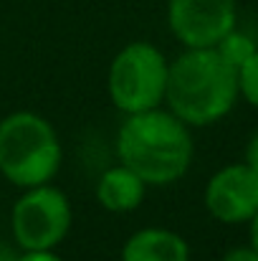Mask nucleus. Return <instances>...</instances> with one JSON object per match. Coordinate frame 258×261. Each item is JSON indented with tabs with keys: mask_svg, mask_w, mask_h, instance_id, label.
Instances as JSON below:
<instances>
[{
	"mask_svg": "<svg viewBox=\"0 0 258 261\" xmlns=\"http://www.w3.org/2000/svg\"><path fill=\"white\" fill-rule=\"evenodd\" d=\"M192 152L195 145L187 124L162 107L127 114L117 135L119 163L147 185L177 182L190 170Z\"/></svg>",
	"mask_w": 258,
	"mask_h": 261,
	"instance_id": "f257e3e1",
	"label": "nucleus"
},
{
	"mask_svg": "<svg viewBox=\"0 0 258 261\" xmlns=\"http://www.w3.org/2000/svg\"><path fill=\"white\" fill-rule=\"evenodd\" d=\"M238 96V71L215 48H185L167 66L165 101L187 127L220 122Z\"/></svg>",
	"mask_w": 258,
	"mask_h": 261,
	"instance_id": "f03ea898",
	"label": "nucleus"
},
{
	"mask_svg": "<svg viewBox=\"0 0 258 261\" xmlns=\"http://www.w3.org/2000/svg\"><path fill=\"white\" fill-rule=\"evenodd\" d=\"M61 168V140L53 124L36 112H13L0 119V175L18 188L53 180Z\"/></svg>",
	"mask_w": 258,
	"mask_h": 261,
	"instance_id": "7ed1b4c3",
	"label": "nucleus"
},
{
	"mask_svg": "<svg viewBox=\"0 0 258 261\" xmlns=\"http://www.w3.org/2000/svg\"><path fill=\"white\" fill-rule=\"evenodd\" d=\"M167 59L147 41L124 46L109 66V99L124 114L162 107L167 87Z\"/></svg>",
	"mask_w": 258,
	"mask_h": 261,
	"instance_id": "20e7f679",
	"label": "nucleus"
},
{
	"mask_svg": "<svg viewBox=\"0 0 258 261\" xmlns=\"http://www.w3.org/2000/svg\"><path fill=\"white\" fill-rule=\"evenodd\" d=\"M13 239L23 251L56 249L71 228V203L53 185L25 188L10 213Z\"/></svg>",
	"mask_w": 258,
	"mask_h": 261,
	"instance_id": "39448f33",
	"label": "nucleus"
},
{
	"mask_svg": "<svg viewBox=\"0 0 258 261\" xmlns=\"http://www.w3.org/2000/svg\"><path fill=\"white\" fill-rule=\"evenodd\" d=\"M167 23L185 48H215L238 25L236 0H167Z\"/></svg>",
	"mask_w": 258,
	"mask_h": 261,
	"instance_id": "423d86ee",
	"label": "nucleus"
},
{
	"mask_svg": "<svg viewBox=\"0 0 258 261\" xmlns=\"http://www.w3.org/2000/svg\"><path fill=\"white\" fill-rule=\"evenodd\" d=\"M205 208L220 223H248L258 213V173L246 163L220 168L205 185Z\"/></svg>",
	"mask_w": 258,
	"mask_h": 261,
	"instance_id": "0eeeda50",
	"label": "nucleus"
},
{
	"mask_svg": "<svg viewBox=\"0 0 258 261\" xmlns=\"http://www.w3.org/2000/svg\"><path fill=\"white\" fill-rule=\"evenodd\" d=\"M122 261H190V246L177 231L152 226L127 239Z\"/></svg>",
	"mask_w": 258,
	"mask_h": 261,
	"instance_id": "6e6552de",
	"label": "nucleus"
},
{
	"mask_svg": "<svg viewBox=\"0 0 258 261\" xmlns=\"http://www.w3.org/2000/svg\"><path fill=\"white\" fill-rule=\"evenodd\" d=\"M145 190H147V182L119 163L101 173L96 182V200L109 213H129L139 208V203L145 200Z\"/></svg>",
	"mask_w": 258,
	"mask_h": 261,
	"instance_id": "1a4fd4ad",
	"label": "nucleus"
},
{
	"mask_svg": "<svg viewBox=\"0 0 258 261\" xmlns=\"http://www.w3.org/2000/svg\"><path fill=\"white\" fill-rule=\"evenodd\" d=\"M256 41L251 38V36H246V33H241L238 28H233L228 36H223L220 41H218V46H215V51L238 71L253 54H256Z\"/></svg>",
	"mask_w": 258,
	"mask_h": 261,
	"instance_id": "9d476101",
	"label": "nucleus"
},
{
	"mask_svg": "<svg viewBox=\"0 0 258 261\" xmlns=\"http://www.w3.org/2000/svg\"><path fill=\"white\" fill-rule=\"evenodd\" d=\"M238 91L251 107L258 109V48L256 54L238 69Z\"/></svg>",
	"mask_w": 258,
	"mask_h": 261,
	"instance_id": "9b49d317",
	"label": "nucleus"
},
{
	"mask_svg": "<svg viewBox=\"0 0 258 261\" xmlns=\"http://www.w3.org/2000/svg\"><path fill=\"white\" fill-rule=\"evenodd\" d=\"M223 261H258V251L248 244V246H236V249H231Z\"/></svg>",
	"mask_w": 258,
	"mask_h": 261,
	"instance_id": "f8f14e48",
	"label": "nucleus"
},
{
	"mask_svg": "<svg viewBox=\"0 0 258 261\" xmlns=\"http://www.w3.org/2000/svg\"><path fill=\"white\" fill-rule=\"evenodd\" d=\"M15 261H61L56 254H53V249H41V251H20Z\"/></svg>",
	"mask_w": 258,
	"mask_h": 261,
	"instance_id": "ddd939ff",
	"label": "nucleus"
},
{
	"mask_svg": "<svg viewBox=\"0 0 258 261\" xmlns=\"http://www.w3.org/2000/svg\"><path fill=\"white\" fill-rule=\"evenodd\" d=\"M243 163L251 165L258 173V129L251 135V140H248V145H246V160H243Z\"/></svg>",
	"mask_w": 258,
	"mask_h": 261,
	"instance_id": "4468645a",
	"label": "nucleus"
},
{
	"mask_svg": "<svg viewBox=\"0 0 258 261\" xmlns=\"http://www.w3.org/2000/svg\"><path fill=\"white\" fill-rule=\"evenodd\" d=\"M248 223H251V246L258 251V213L248 221Z\"/></svg>",
	"mask_w": 258,
	"mask_h": 261,
	"instance_id": "2eb2a0df",
	"label": "nucleus"
},
{
	"mask_svg": "<svg viewBox=\"0 0 258 261\" xmlns=\"http://www.w3.org/2000/svg\"><path fill=\"white\" fill-rule=\"evenodd\" d=\"M15 256H18V254H13L8 246H3V244H0V261H15Z\"/></svg>",
	"mask_w": 258,
	"mask_h": 261,
	"instance_id": "dca6fc26",
	"label": "nucleus"
}]
</instances>
